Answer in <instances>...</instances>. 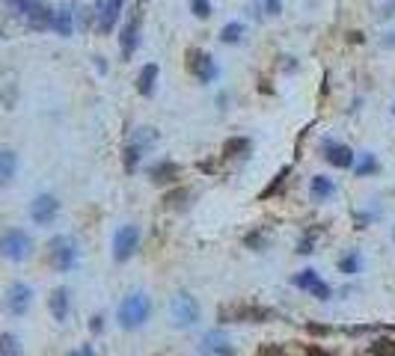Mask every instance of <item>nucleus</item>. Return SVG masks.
<instances>
[{
  "label": "nucleus",
  "mask_w": 395,
  "mask_h": 356,
  "mask_svg": "<svg viewBox=\"0 0 395 356\" xmlns=\"http://www.w3.org/2000/svg\"><path fill=\"white\" fill-rule=\"evenodd\" d=\"M276 318H279L276 309L262 306V303H247V300L223 303L217 309L220 324H267V321H276Z\"/></svg>",
  "instance_id": "1"
},
{
  "label": "nucleus",
  "mask_w": 395,
  "mask_h": 356,
  "mask_svg": "<svg viewBox=\"0 0 395 356\" xmlns=\"http://www.w3.org/2000/svg\"><path fill=\"white\" fill-rule=\"evenodd\" d=\"M149 315H152V300L140 291L125 297V300L119 303V312H116L122 330H137V326H143L149 321Z\"/></svg>",
  "instance_id": "2"
},
{
  "label": "nucleus",
  "mask_w": 395,
  "mask_h": 356,
  "mask_svg": "<svg viewBox=\"0 0 395 356\" xmlns=\"http://www.w3.org/2000/svg\"><path fill=\"white\" fill-rule=\"evenodd\" d=\"M0 255L9 262H27L33 255V238L24 229H6L0 235Z\"/></svg>",
  "instance_id": "3"
},
{
  "label": "nucleus",
  "mask_w": 395,
  "mask_h": 356,
  "mask_svg": "<svg viewBox=\"0 0 395 356\" xmlns=\"http://www.w3.org/2000/svg\"><path fill=\"white\" fill-rule=\"evenodd\" d=\"M48 262H51V267L56 270V274H66V270H72L78 264V247H75V240L66 238V235L51 238V244H48Z\"/></svg>",
  "instance_id": "4"
},
{
  "label": "nucleus",
  "mask_w": 395,
  "mask_h": 356,
  "mask_svg": "<svg viewBox=\"0 0 395 356\" xmlns=\"http://www.w3.org/2000/svg\"><path fill=\"white\" fill-rule=\"evenodd\" d=\"M169 315H173V324L176 326H193L200 321V303L196 297H190L188 291H178L169 303Z\"/></svg>",
  "instance_id": "5"
},
{
  "label": "nucleus",
  "mask_w": 395,
  "mask_h": 356,
  "mask_svg": "<svg viewBox=\"0 0 395 356\" xmlns=\"http://www.w3.org/2000/svg\"><path fill=\"white\" fill-rule=\"evenodd\" d=\"M188 71H190V75L200 80V83H211V80H217V75H220L214 56L205 54V51H200V48H190V51H188Z\"/></svg>",
  "instance_id": "6"
},
{
  "label": "nucleus",
  "mask_w": 395,
  "mask_h": 356,
  "mask_svg": "<svg viewBox=\"0 0 395 356\" xmlns=\"http://www.w3.org/2000/svg\"><path fill=\"white\" fill-rule=\"evenodd\" d=\"M140 247V229L137 226H119L113 235V259L116 262H128Z\"/></svg>",
  "instance_id": "7"
},
{
  "label": "nucleus",
  "mask_w": 395,
  "mask_h": 356,
  "mask_svg": "<svg viewBox=\"0 0 395 356\" xmlns=\"http://www.w3.org/2000/svg\"><path fill=\"white\" fill-rule=\"evenodd\" d=\"M56 217H60V199L54 193H39L30 202V220L36 226H51Z\"/></svg>",
  "instance_id": "8"
},
{
  "label": "nucleus",
  "mask_w": 395,
  "mask_h": 356,
  "mask_svg": "<svg viewBox=\"0 0 395 356\" xmlns=\"http://www.w3.org/2000/svg\"><path fill=\"white\" fill-rule=\"evenodd\" d=\"M33 306V288L30 285H24V282H12L9 288H6V309L12 312V315H27Z\"/></svg>",
  "instance_id": "9"
},
{
  "label": "nucleus",
  "mask_w": 395,
  "mask_h": 356,
  "mask_svg": "<svg viewBox=\"0 0 395 356\" xmlns=\"http://www.w3.org/2000/svg\"><path fill=\"white\" fill-rule=\"evenodd\" d=\"M321 152H324V161H327L330 166H336V169L354 166V158H357V154L351 152V146H345V142H336V140H324Z\"/></svg>",
  "instance_id": "10"
},
{
  "label": "nucleus",
  "mask_w": 395,
  "mask_h": 356,
  "mask_svg": "<svg viewBox=\"0 0 395 356\" xmlns=\"http://www.w3.org/2000/svg\"><path fill=\"white\" fill-rule=\"evenodd\" d=\"M92 9H95V30L102 36H107L113 27H116V21H119L122 4H116V0H98Z\"/></svg>",
  "instance_id": "11"
},
{
  "label": "nucleus",
  "mask_w": 395,
  "mask_h": 356,
  "mask_svg": "<svg viewBox=\"0 0 395 356\" xmlns=\"http://www.w3.org/2000/svg\"><path fill=\"white\" fill-rule=\"evenodd\" d=\"M291 285L294 288H300V291L315 294L318 300H330V294H333V288L327 282H321V276L315 274V270H300L298 276H291Z\"/></svg>",
  "instance_id": "12"
},
{
  "label": "nucleus",
  "mask_w": 395,
  "mask_h": 356,
  "mask_svg": "<svg viewBox=\"0 0 395 356\" xmlns=\"http://www.w3.org/2000/svg\"><path fill=\"white\" fill-rule=\"evenodd\" d=\"M140 24H143V18H140V12L137 16L122 27V36H119V48H122V60H131L134 51L140 48Z\"/></svg>",
  "instance_id": "13"
},
{
  "label": "nucleus",
  "mask_w": 395,
  "mask_h": 356,
  "mask_svg": "<svg viewBox=\"0 0 395 356\" xmlns=\"http://www.w3.org/2000/svg\"><path fill=\"white\" fill-rule=\"evenodd\" d=\"M158 78H161L158 63H146L143 68H140V75H137V92L143 98H152L154 87H158Z\"/></svg>",
  "instance_id": "14"
},
{
  "label": "nucleus",
  "mask_w": 395,
  "mask_h": 356,
  "mask_svg": "<svg viewBox=\"0 0 395 356\" xmlns=\"http://www.w3.org/2000/svg\"><path fill=\"white\" fill-rule=\"evenodd\" d=\"M149 178H152V184H173L181 178V166L176 161H158L149 169Z\"/></svg>",
  "instance_id": "15"
},
{
  "label": "nucleus",
  "mask_w": 395,
  "mask_h": 356,
  "mask_svg": "<svg viewBox=\"0 0 395 356\" xmlns=\"http://www.w3.org/2000/svg\"><path fill=\"white\" fill-rule=\"evenodd\" d=\"M235 348L229 345V338L223 333H208L202 338V356H232Z\"/></svg>",
  "instance_id": "16"
},
{
  "label": "nucleus",
  "mask_w": 395,
  "mask_h": 356,
  "mask_svg": "<svg viewBox=\"0 0 395 356\" xmlns=\"http://www.w3.org/2000/svg\"><path fill=\"white\" fill-rule=\"evenodd\" d=\"M16 173H18V154L12 149H4L0 152V188H9L16 181Z\"/></svg>",
  "instance_id": "17"
},
{
  "label": "nucleus",
  "mask_w": 395,
  "mask_h": 356,
  "mask_svg": "<svg viewBox=\"0 0 395 356\" xmlns=\"http://www.w3.org/2000/svg\"><path fill=\"white\" fill-rule=\"evenodd\" d=\"M48 309H51L54 321L63 324L68 318V288H54L51 297H48Z\"/></svg>",
  "instance_id": "18"
},
{
  "label": "nucleus",
  "mask_w": 395,
  "mask_h": 356,
  "mask_svg": "<svg viewBox=\"0 0 395 356\" xmlns=\"http://www.w3.org/2000/svg\"><path fill=\"white\" fill-rule=\"evenodd\" d=\"M51 30H56L63 39H68V36L75 33V12H72V6H63V9H56V12H54Z\"/></svg>",
  "instance_id": "19"
},
{
  "label": "nucleus",
  "mask_w": 395,
  "mask_h": 356,
  "mask_svg": "<svg viewBox=\"0 0 395 356\" xmlns=\"http://www.w3.org/2000/svg\"><path fill=\"white\" fill-rule=\"evenodd\" d=\"M333 193H336V184L327 176H315L312 184H309V196H312V202H327Z\"/></svg>",
  "instance_id": "20"
},
{
  "label": "nucleus",
  "mask_w": 395,
  "mask_h": 356,
  "mask_svg": "<svg viewBox=\"0 0 395 356\" xmlns=\"http://www.w3.org/2000/svg\"><path fill=\"white\" fill-rule=\"evenodd\" d=\"M190 199H193V190L188 188H176V190H169L164 196V208L166 211H185L190 205Z\"/></svg>",
  "instance_id": "21"
},
{
  "label": "nucleus",
  "mask_w": 395,
  "mask_h": 356,
  "mask_svg": "<svg viewBox=\"0 0 395 356\" xmlns=\"http://www.w3.org/2000/svg\"><path fill=\"white\" fill-rule=\"evenodd\" d=\"M253 149V140L250 137H229L223 142V158H244Z\"/></svg>",
  "instance_id": "22"
},
{
  "label": "nucleus",
  "mask_w": 395,
  "mask_h": 356,
  "mask_svg": "<svg viewBox=\"0 0 395 356\" xmlns=\"http://www.w3.org/2000/svg\"><path fill=\"white\" fill-rule=\"evenodd\" d=\"M324 235V226H309V229L303 232V238L298 240V252L300 255H312L315 252V240Z\"/></svg>",
  "instance_id": "23"
},
{
  "label": "nucleus",
  "mask_w": 395,
  "mask_h": 356,
  "mask_svg": "<svg viewBox=\"0 0 395 356\" xmlns=\"http://www.w3.org/2000/svg\"><path fill=\"white\" fill-rule=\"evenodd\" d=\"M288 176H291V166H282L279 173L274 176V181L267 184V188L259 193V199H271V196H276V193H282L286 190V181H288Z\"/></svg>",
  "instance_id": "24"
},
{
  "label": "nucleus",
  "mask_w": 395,
  "mask_h": 356,
  "mask_svg": "<svg viewBox=\"0 0 395 356\" xmlns=\"http://www.w3.org/2000/svg\"><path fill=\"white\" fill-rule=\"evenodd\" d=\"M0 356H24L21 338L16 333H0Z\"/></svg>",
  "instance_id": "25"
},
{
  "label": "nucleus",
  "mask_w": 395,
  "mask_h": 356,
  "mask_svg": "<svg viewBox=\"0 0 395 356\" xmlns=\"http://www.w3.org/2000/svg\"><path fill=\"white\" fill-rule=\"evenodd\" d=\"M244 33H247V27L241 21H232V24H226L220 30V42L223 45H238V42L244 39Z\"/></svg>",
  "instance_id": "26"
},
{
  "label": "nucleus",
  "mask_w": 395,
  "mask_h": 356,
  "mask_svg": "<svg viewBox=\"0 0 395 356\" xmlns=\"http://www.w3.org/2000/svg\"><path fill=\"white\" fill-rule=\"evenodd\" d=\"M140 158H143V149L134 146V142H128V146H125V154H122V166H125V173L134 176V169L140 166Z\"/></svg>",
  "instance_id": "27"
},
{
  "label": "nucleus",
  "mask_w": 395,
  "mask_h": 356,
  "mask_svg": "<svg viewBox=\"0 0 395 356\" xmlns=\"http://www.w3.org/2000/svg\"><path fill=\"white\" fill-rule=\"evenodd\" d=\"M134 146H140V149H152L154 146V142H158V131H154V128H149V125H143V128H137V131H134Z\"/></svg>",
  "instance_id": "28"
},
{
  "label": "nucleus",
  "mask_w": 395,
  "mask_h": 356,
  "mask_svg": "<svg viewBox=\"0 0 395 356\" xmlns=\"http://www.w3.org/2000/svg\"><path fill=\"white\" fill-rule=\"evenodd\" d=\"M369 353H372V356H395V338H387V336L372 338Z\"/></svg>",
  "instance_id": "29"
},
{
  "label": "nucleus",
  "mask_w": 395,
  "mask_h": 356,
  "mask_svg": "<svg viewBox=\"0 0 395 356\" xmlns=\"http://www.w3.org/2000/svg\"><path fill=\"white\" fill-rule=\"evenodd\" d=\"M360 252H351V255H345L342 262H339V270H342V274H360Z\"/></svg>",
  "instance_id": "30"
},
{
  "label": "nucleus",
  "mask_w": 395,
  "mask_h": 356,
  "mask_svg": "<svg viewBox=\"0 0 395 356\" xmlns=\"http://www.w3.org/2000/svg\"><path fill=\"white\" fill-rule=\"evenodd\" d=\"M244 244L262 252V250H267V235H262V232H250V235L244 238Z\"/></svg>",
  "instance_id": "31"
},
{
  "label": "nucleus",
  "mask_w": 395,
  "mask_h": 356,
  "mask_svg": "<svg viewBox=\"0 0 395 356\" xmlns=\"http://www.w3.org/2000/svg\"><path fill=\"white\" fill-rule=\"evenodd\" d=\"M190 12L196 18H208L211 16V0H190Z\"/></svg>",
  "instance_id": "32"
},
{
  "label": "nucleus",
  "mask_w": 395,
  "mask_h": 356,
  "mask_svg": "<svg viewBox=\"0 0 395 356\" xmlns=\"http://www.w3.org/2000/svg\"><path fill=\"white\" fill-rule=\"evenodd\" d=\"M375 169H377L375 154H363V161H360V166H357V176H369V173H375Z\"/></svg>",
  "instance_id": "33"
},
{
  "label": "nucleus",
  "mask_w": 395,
  "mask_h": 356,
  "mask_svg": "<svg viewBox=\"0 0 395 356\" xmlns=\"http://www.w3.org/2000/svg\"><path fill=\"white\" fill-rule=\"evenodd\" d=\"M259 356H288V350L282 345H262L259 348Z\"/></svg>",
  "instance_id": "34"
},
{
  "label": "nucleus",
  "mask_w": 395,
  "mask_h": 356,
  "mask_svg": "<svg viewBox=\"0 0 395 356\" xmlns=\"http://www.w3.org/2000/svg\"><path fill=\"white\" fill-rule=\"evenodd\" d=\"M265 12H267V16H279V12H282V0H265Z\"/></svg>",
  "instance_id": "35"
},
{
  "label": "nucleus",
  "mask_w": 395,
  "mask_h": 356,
  "mask_svg": "<svg viewBox=\"0 0 395 356\" xmlns=\"http://www.w3.org/2000/svg\"><path fill=\"white\" fill-rule=\"evenodd\" d=\"M306 356H336V353H330V350H324L321 345H309V348H306Z\"/></svg>",
  "instance_id": "36"
},
{
  "label": "nucleus",
  "mask_w": 395,
  "mask_h": 356,
  "mask_svg": "<svg viewBox=\"0 0 395 356\" xmlns=\"http://www.w3.org/2000/svg\"><path fill=\"white\" fill-rule=\"evenodd\" d=\"M68 356H95V350H92V345H80L78 350H72Z\"/></svg>",
  "instance_id": "37"
},
{
  "label": "nucleus",
  "mask_w": 395,
  "mask_h": 356,
  "mask_svg": "<svg viewBox=\"0 0 395 356\" xmlns=\"http://www.w3.org/2000/svg\"><path fill=\"white\" fill-rule=\"evenodd\" d=\"M102 326H104V318L95 315V318H92V333H102Z\"/></svg>",
  "instance_id": "38"
},
{
  "label": "nucleus",
  "mask_w": 395,
  "mask_h": 356,
  "mask_svg": "<svg viewBox=\"0 0 395 356\" xmlns=\"http://www.w3.org/2000/svg\"><path fill=\"white\" fill-rule=\"evenodd\" d=\"M384 45H389V48H395V33H389V36L384 39Z\"/></svg>",
  "instance_id": "39"
},
{
  "label": "nucleus",
  "mask_w": 395,
  "mask_h": 356,
  "mask_svg": "<svg viewBox=\"0 0 395 356\" xmlns=\"http://www.w3.org/2000/svg\"><path fill=\"white\" fill-rule=\"evenodd\" d=\"M392 113H395V107H392Z\"/></svg>",
  "instance_id": "40"
},
{
  "label": "nucleus",
  "mask_w": 395,
  "mask_h": 356,
  "mask_svg": "<svg viewBox=\"0 0 395 356\" xmlns=\"http://www.w3.org/2000/svg\"><path fill=\"white\" fill-rule=\"evenodd\" d=\"M0 36H4V33H0Z\"/></svg>",
  "instance_id": "41"
},
{
  "label": "nucleus",
  "mask_w": 395,
  "mask_h": 356,
  "mask_svg": "<svg viewBox=\"0 0 395 356\" xmlns=\"http://www.w3.org/2000/svg\"><path fill=\"white\" fill-rule=\"evenodd\" d=\"M6 4H9V0H6Z\"/></svg>",
  "instance_id": "42"
}]
</instances>
